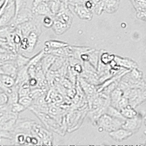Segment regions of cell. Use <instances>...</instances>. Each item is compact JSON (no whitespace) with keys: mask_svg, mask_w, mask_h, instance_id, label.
<instances>
[{"mask_svg":"<svg viewBox=\"0 0 146 146\" xmlns=\"http://www.w3.org/2000/svg\"><path fill=\"white\" fill-rule=\"evenodd\" d=\"M125 120L117 119L108 115L106 113L103 114L100 116L97 120L96 125L101 129L102 131H106L110 133L121 127L123 124Z\"/></svg>","mask_w":146,"mask_h":146,"instance_id":"6da1fadb","label":"cell"},{"mask_svg":"<svg viewBox=\"0 0 146 146\" xmlns=\"http://www.w3.org/2000/svg\"><path fill=\"white\" fill-rule=\"evenodd\" d=\"M68 7L72 12L76 14L78 17L82 20H92L93 13L87 9L84 5L68 4Z\"/></svg>","mask_w":146,"mask_h":146,"instance_id":"7a4b0ae2","label":"cell"},{"mask_svg":"<svg viewBox=\"0 0 146 146\" xmlns=\"http://www.w3.org/2000/svg\"><path fill=\"white\" fill-rule=\"evenodd\" d=\"M33 18L34 14L32 12V10H30L26 7L21 9L18 12V13L15 14L11 23H12L14 26L17 27L20 24L33 20Z\"/></svg>","mask_w":146,"mask_h":146,"instance_id":"3957f363","label":"cell"},{"mask_svg":"<svg viewBox=\"0 0 146 146\" xmlns=\"http://www.w3.org/2000/svg\"><path fill=\"white\" fill-rule=\"evenodd\" d=\"M36 122L31 119H18L14 127V133H23L25 135H31L33 124Z\"/></svg>","mask_w":146,"mask_h":146,"instance_id":"277c9868","label":"cell"},{"mask_svg":"<svg viewBox=\"0 0 146 146\" xmlns=\"http://www.w3.org/2000/svg\"><path fill=\"white\" fill-rule=\"evenodd\" d=\"M142 117L139 114L133 118L126 119L123 124L121 127L132 131L133 133H136L142 125Z\"/></svg>","mask_w":146,"mask_h":146,"instance_id":"5b68a950","label":"cell"},{"mask_svg":"<svg viewBox=\"0 0 146 146\" xmlns=\"http://www.w3.org/2000/svg\"><path fill=\"white\" fill-rule=\"evenodd\" d=\"M78 82L80 85L81 90L87 97L92 96L97 93V89L96 86L90 83L82 77L79 76Z\"/></svg>","mask_w":146,"mask_h":146,"instance_id":"8992f818","label":"cell"},{"mask_svg":"<svg viewBox=\"0 0 146 146\" xmlns=\"http://www.w3.org/2000/svg\"><path fill=\"white\" fill-rule=\"evenodd\" d=\"M133 134V133L132 131L127 130L123 127H120L115 130L109 133V135L113 139L118 142H121L123 140L129 138Z\"/></svg>","mask_w":146,"mask_h":146,"instance_id":"52a82bcc","label":"cell"},{"mask_svg":"<svg viewBox=\"0 0 146 146\" xmlns=\"http://www.w3.org/2000/svg\"><path fill=\"white\" fill-rule=\"evenodd\" d=\"M32 12L35 15H44L54 17V14L45 1L41 2L36 6L32 8Z\"/></svg>","mask_w":146,"mask_h":146,"instance_id":"ba28073f","label":"cell"},{"mask_svg":"<svg viewBox=\"0 0 146 146\" xmlns=\"http://www.w3.org/2000/svg\"><path fill=\"white\" fill-rule=\"evenodd\" d=\"M116 63L120 67L131 70L134 68H137L138 65L136 62L129 58H124L115 55L114 59Z\"/></svg>","mask_w":146,"mask_h":146,"instance_id":"9c48e42d","label":"cell"},{"mask_svg":"<svg viewBox=\"0 0 146 146\" xmlns=\"http://www.w3.org/2000/svg\"><path fill=\"white\" fill-rule=\"evenodd\" d=\"M57 56L51 54H45L41 60V66L44 73L46 74L52 66Z\"/></svg>","mask_w":146,"mask_h":146,"instance_id":"30bf717a","label":"cell"},{"mask_svg":"<svg viewBox=\"0 0 146 146\" xmlns=\"http://www.w3.org/2000/svg\"><path fill=\"white\" fill-rule=\"evenodd\" d=\"M3 74L12 77L15 80L18 69L14 63L13 61H10L5 62L2 65Z\"/></svg>","mask_w":146,"mask_h":146,"instance_id":"8fae6325","label":"cell"},{"mask_svg":"<svg viewBox=\"0 0 146 146\" xmlns=\"http://www.w3.org/2000/svg\"><path fill=\"white\" fill-rule=\"evenodd\" d=\"M68 45L69 44L68 43L63 41L58 40H50L45 42V48L43 50H44L45 53L48 54L51 49H58L60 48L68 46Z\"/></svg>","mask_w":146,"mask_h":146,"instance_id":"7c38bea8","label":"cell"},{"mask_svg":"<svg viewBox=\"0 0 146 146\" xmlns=\"http://www.w3.org/2000/svg\"><path fill=\"white\" fill-rule=\"evenodd\" d=\"M123 96V90L120 88L119 87L116 88L111 92L109 95L111 105L118 109V103Z\"/></svg>","mask_w":146,"mask_h":146,"instance_id":"4fadbf2b","label":"cell"},{"mask_svg":"<svg viewBox=\"0 0 146 146\" xmlns=\"http://www.w3.org/2000/svg\"><path fill=\"white\" fill-rule=\"evenodd\" d=\"M70 27V26L54 18L53 25L51 28L56 35H60L66 33Z\"/></svg>","mask_w":146,"mask_h":146,"instance_id":"5bb4252c","label":"cell"},{"mask_svg":"<svg viewBox=\"0 0 146 146\" xmlns=\"http://www.w3.org/2000/svg\"><path fill=\"white\" fill-rule=\"evenodd\" d=\"M15 79L11 76L5 74H0V88L4 92L7 88L12 87L15 85Z\"/></svg>","mask_w":146,"mask_h":146,"instance_id":"9a60e30c","label":"cell"},{"mask_svg":"<svg viewBox=\"0 0 146 146\" xmlns=\"http://www.w3.org/2000/svg\"><path fill=\"white\" fill-rule=\"evenodd\" d=\"M100 50H97L95 49H91L87 53L88 55V60L87 62H88L96 70L100 60Z\"/></svg>","mask_w":146,"mask_h":146,"instance_id":"2e32d148","label":"cell"},{"mask_svg":"<svg viewBox=\"0 0 146 146\" xmlns=\"http://www.w3.org/2000/svg\"><path fill=\"white\" fill-rule=\"evenodd\" d=\"M120 0H106L103 11L109 14H112L117 12L119 7Z\"/></svg>","mask_w":146,"mask_h":146,"instance_id":"e0dca14e","label":"cell"},{"mask_svg":"<svg viewBox=\"0 0 146 146\" xmlns=\"http://www.w3.org/2000/svg\"><path fill=\"white\" fill-rule=\"evenodd\" d=\"M30 58H28L23 54L18 53L17 54L16 58L14 60V63L18 70L27 66L29 62Z\"/></svg>","mask_w":146,"mask_h":146,"instance_id":"ac0fdd59","label":"cell"},{"mask_svg":"<svg viewBox=\"0 0 146 146\" xmlns=\"http://www.w3.org/2000/svg\"><path fill=\"white\" fill-rule=\"evenodd\" d=\"M120 111L123 116L126 119L133 118L138 114L137 112L136 111L135 108H133L130 105H129L126 107L120 110Z\"/></svg>","mask_w":146,"mask_h":146,"instance_id":"d6986e66","label":"cell"},{"mask_svg":"<svg viewBox=\"0 0 146 146\" xmlns=\"http://www.w3.org/2000/svg\"><path fill=\"white\" fill-rule=\"evenodd\" d=\"M106 113L113 118H115L123 120H125L126 119L125 117L123 116L120 110L116 108L115 107L111 106V105L106 108Z\"/></svg>","mask_w":146,"mask_h":146,"instance_id":"ffe728a7","label":"cell"},{"mask_svg":"<svg viewBox=\"0 0 146 146\" xmlns=\"http://www.w3.org/2000/svg\"><path fill=\"white\" fill-rule=\"evenodd\" d=\"M46 2L54 16L60 12L63 6V3L60 0H53Z\"/></svg>","mask_w":146,"mask_h":146,"instance_id":"44dd1931","label":"cell"},{"mask_svg":"<svg viewBox=\"0 0 146 146\" xmlns=\"http://www.w3.org/2000/svg\"><path fill=\"white\" fill-rule=\"evenodd\" d=\"M115 55L113 54L108 53L106 52L100 50V61L105 65H108L114 59Z\"/></svg>","mask_w":146,"mask_h":146,"instance_id":"7402d4cb","label":"cell"},{"mask_svg":"<svg viewBox=\"0 0 146 146\" xmlns=\"http://www.w3.org/2000/svg\"><path fill=\"white\" fill-rule=\"evenodd\" d=\"M33 100L30 96H25L20 97L18 100L21 105H22L26 109L29 108L33 104Z\"/></svg>","mask_w":146,"mask_h":146,"instance_id":"603a6c76","label":"cell"},{"mask_svg":"<svg viewBox=\"0 0 146 146\" xmlns=\"http://www.w3.org/2000/svg\"><path fill=\"white\" fill-rule=\"evenodd\" d=\"M136 12L146 9V0H130Z\"/></svg>","mask_w":146,"mask_h":146,"instance_id":"cb8c5ba5","label":"cell"},{"mask_svg":"<svg viewBox=\"0 0 146 146\" xmlns=\"http://www.w3.org/2000/svg\"><path fill=\"white\" fill-rule=\"evenodd\" d=\"M9 108L11 112L16 114H19L26 110V108L18 102L9 105Z\"/></svg>","mask_w":146,"mask_h":146,"instance_id":"d4e9b609","label":"cell"},{"mask_svg":"<svg viewBox=\"0 0 146 146\" xmlns=\"http://www.w3.org/2000/svg\"><path fill=\"white\" fill-rule=\"evenodd\" d=\"M54 18L51 16H45L42 23L44 27L46 28H51L53 24Z\"/></svg>","mask_w":146,"mask_h":146,"instance_id":"484cf974","label":"cell"},{"mask_svg":"<svg viewBox=\"0 0 146 146\" xmlns=\"http://www.w3.org/2000/svg\"><path fill=\"white\" fill-rule=\"evenodd\" d=\"M129 105H130L129 100L127 98L123 96L118 103V109H119V110H120L126 107Z\"/></svg>","mask_w":146,"mask_h":146,"instance_id":"4316f807","label":"cell"},{"mask_svg":"<svg viewBox=\"0 0 146 146\" xmlns=\"http://www.w3.org/2000/svg\"><path fill=\"white\" fill-rule=\"evenodd\" d=\"M8 98L7 94L5 92L0 93V106L5 105L8 104Z\"/></svg>","mask_w":146,"mask_h":146,"instance_id":"83f0119b","label":"cell"},{"mask_svg":"<svg viewBox=\"0 0 146 146\" xmlns=\"http://www.w3.org/2000/svg\"><path fill=\"white\" fill-rule=\"evenodd\" d=\"M136 17L140 20L146 21V8L136 12Z\"/></svg>","mask_w":146,"mask_h":146,"instance_id":"f1b7e54d","label":"cell"},{"mask_svg":"<svg viewBox=\"0 0 146 146\" xmlns=\"http://www.w3.org/2000/svg\"><path fill=\"white\" fill-rule=\"evenodd\" d=\"M61 2L64 4V5H66V6H68V2H69V0H60Z\"/></svg>","mask_w":146,"mask_h":146,"instance_id":"f546056e","label":"cell"},{"mask_svg":"<svg viewBox=\"0 0 146 146\" xmlns=\"http://www.w3.org/2000/svg\"><path fill=\"white\" fill-rule=\"evenodd\" d=\"M0 74H3V70H2V66H0Z\"/></svg>","mask_w":146,"mask_h":146,"instance_id":"4dcf8cb0","label":"cell"},{"mask_svg":"<svg viewBox=\"0 0 146 146\" xmlns=\"http://www.w3.org/2000/svg\"><path fill=\"white\" fill-rule=\"evenodd\" d=\"M144 120H145V125L146 126V114L145 115V117L144 118Z\"/></svg>","mask_w":146,"mask_h":146,"instance_id":"1f68e13d","label":"cell"},{"mask_svg":"<svg viewBox=\"0 0 146 146\" xmlns=\"http://www.w3.org/2000/svg\"><path fill=\"white\" fill-rule=\"evenodd\" d=\"M53 1V0H45V2H48V1Z\"/></svg>","mask_w":146,"mask_h":146,"instance_id":"d6a6232c","label":"cell"},{"mask_svg":"<svg viewBox=\"0 0 146 146\" xmlns=\"http://www.w3.org/2000/svg\"><path fill=\"white\" fill-rule=\"evenodd\" d=\"M3 114V113H0V117H1V115H2V114Z\"/></svg>","mask_w":146,"mask_h":146,"instance_id":"836d02e7","label":"cell"},{"mask_svg":"<svg viewBox=\"0 0 146 146\" xmlns=\"http://www.w3.org/2000/svg\"></svg>","mask_w":146,"mask_h":146,"instance_id":"e575fe53","label":"cell"}]
</instances>
